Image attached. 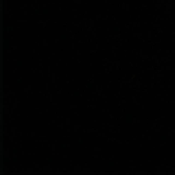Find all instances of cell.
Instances as JSON below:
<instances>
[{
    "label": "cell",
    "mask_w": 175,
    "mask_h": 175,
    "mask_svg": "<svg viewBox=\"0 0 175 175\" xmlns=\"http://www.w3.org/2000/svg\"><path fill=\"white\" fill-rule=\"evenodd\" d=\"M44 13H45V14H47V13H48V11H47V10H46V9H45V10H44Z\"/></svg>",
    "instance_id": "obj_9"
},
{
    "label": "cell",
    "mask_w": 175,
    "mask_h": 175,
    "mask_svg": "<svg viewBox=\"0 0 175 175\" xmlns=\"http://www.w3.org/2000/svg\"><path fill=\"white\" fill-rule=\"evenodd\" d=\"M114 165H115V164H114V162H110V163H109V166H110V167H113Z\"/></svg>",
    "instance_id": "obj_8"
},
{
    "label": "cell",
    "mask_w": 175,
    "mask_h": 175,
    "mask_svg": "<svg viewBox=\"0 0 175 175\" xmlns=\"http://www.w3.org/2000/svg\"><path fill=\"white\" fill-rule=\"evenodd\" d=\"M7 49H9V40L4 39V50H7Z\"/></svg>",
    "instance_id": "obj_2"
},
{
    "label": "cell",
    "mask_w": 175,
    "mask_h": 175,
    "mask_svg": "<svg viewBox=\"0 0 175 175\" xmlns=\"http://www.w3.org/2000/svg\"><path fill=\"white\" fill-rule=\"evenodd\" d=\"M52 161H53V158H51V157H50V158H49V159H48V161H49V162H50V163H51V162H52Z\"/></svg>",
    "instance_id": "obj_6"
},
{
    "label": "cell",
    "mask_w": 175,
    "mask_h": 175,
    "mask_svg": "<svg viewBox=\"0 0 175 175\" xmlns=\"http://www.w3.org/2000/svg\"><path fill=\"white\" fill-rule=\"evenodd\" d=\"M16 161H17V159H16V158H15V159H13V161H15V162H16Z\"/></svg>",
    "instance_id": "obj_11"
},
{
    "label": "cell",
    "mask_w": 175,
    "mask_h": 175,
    "mask_svg": "<svg viewBox=\"0 0 175 175\" xmlns=\"http://www.w3.org/2000/svg\"><path fill=\"white\" fill-rule=\"evenodd\" d=\"M126 120H127V123H130V122H132V120H133L132 115H130V114H127V116H126Z\"/></svg>",
    "instance_id": "obj_1"
},
{
    "label": "cell",
    "mask_w": 175,
    "mask_h": 175,
    "mask_svg": "<svg viewBox=\"0 0 175 175\" xmlns=\"http://www.w3.org/2000/svg\"><path fill=\"white\" fill-rule=\"evenodd\" d=\"M116 30H118V28L115 26V27H114V31H116Z\"/></svg>",
    "instance_id": "obj_10"
},
{
    "label": "cell",
    "mask_w": 175,
    "mask_h": 175,
    "mask_svg": "<svg viewBox=\"0 0 175 175\" xmlns=\"http://www.w3.org/2000/svg\"><path fill=\"white\" fill-rule=\"evenodd\" d=\"M67 37L66 34H63L62 36H61V39H62L63 40H65V39H67Z\"/></svg>",
    "instance_id": "obj_3"
},
{
    "label": "cell",
    "mask_w": 175,
    "mask_h": 175,
    "mask_svg": "<svg viewBox=\"0 0 175 175\" xmlns=\"http://www.w3.org/2000/svg\"><path fill=\"white\" fill-rule=\"evenodd\" d=\"M17 83H19V84H21V83H22V79H17Z\"/></svg>",
    "instance_id": "obj_5"
},
{
    "label": "cell",
    "mask_w": 175,
    "mask_h": 175,
    "mask_svg": "<svg viewBox=\"0 0 175 175\" xmlns=\"http://www.w3.org/2000/svg\"><path fill=\"white\" fill-rule=\"evenodd\" d=\"M17 65L18 66H22L23 65V63L21 62V61H17Z\"/></svg>",
    "instance_id": "obj_4"
},
{
    "label": "cell",
    "mask_w": 175,
    "mask_h": 175,
    "mask_svg": "<svg viewBox=\"0 0 175 175\" xmlns=\"http://www.w3.org/2000/svg\"><path fill=\"white\" fill-rule=\"evenodd\" d=\"M73 96L76 97H79V93H78V92H74V94H73Z\"/></svg>",
    "instance_id": "obj_7"
}]
</instances>
